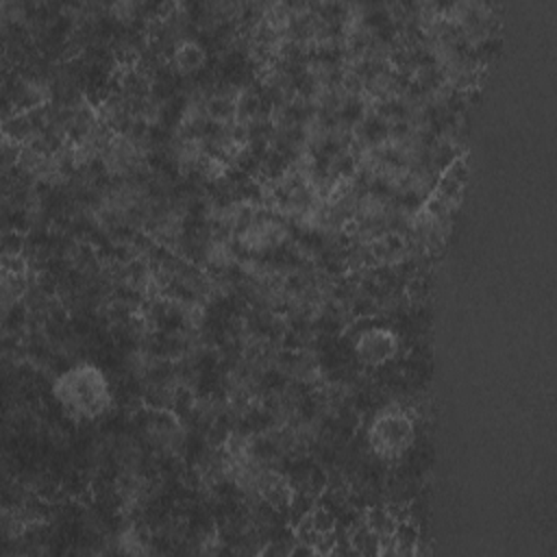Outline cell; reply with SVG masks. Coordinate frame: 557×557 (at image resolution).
Instances as JSON below:
<instances>
[{"mask_svg": "<svg viewBox=\"0 0 557 557\" xmlns=\"http://www.w3.org/2000/svg\"><path fill=\"white\" fill-rule=\"evenodd\" d=\"M52 398L63 416L74 422H89L107 416L115 400L107 374L87 361H78L54 376Z\"/></svg>", "mask_w": 557, "mask_h": 557, "instance_id": "obj_1", "label": "cell"}, {"mask_svg": "<svg viewBox=\"0 0 557 557\" xmlns=\"http://www.w3.org/2000/svg\"><path fill=\"white\" fill-rule=\"evenodd\" d=\"M366 444L379 461L394 466L416 444V422L396 405H379L368 420Z\"/></svg>", "mask_w": 557, "mask_h": 557, "instance_id": "obj_2", "label": "cell"}, {"mask_svg": "<svg viewBox=\"0 0 557 557\" xmlns=\"http://www.w3.org/2000/svg\"><path fill=\"white\" fill-rule=\"evenodd\" d=\"M352 355L363 368H381L400 355V335L383 324L366 326L352 339Z\"/></svg>", "mask_w": 557, "mask_h": 557, "instance_id": "obj_3", "label": "cell"}, {"mask_svg": "<svg viewBox=\"0 0 557 557\" xmlns=\"http://www.w3.org/2000/svg\"><path fill=\"white\" fill-rule=\"evenodd\" d=\"M207 48L196 37H189L172 50L168 59V70L176 78H191L207 67Z\"/></svg>", "mask_w": 557, "mask_h": 557, "instance_id": "obj_4", "label": "cell"}]
</instances>
